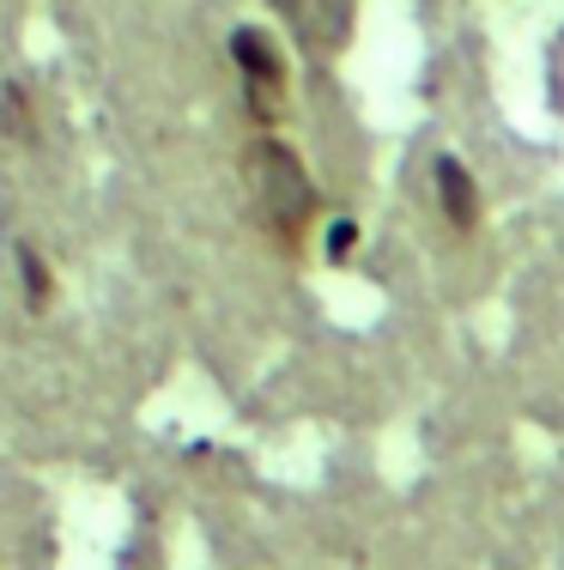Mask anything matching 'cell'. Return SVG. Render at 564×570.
<instances>
[{
    "mask_svg": "<svg viewBox=\"0 0 564 570\" xmlns=\"http://www.w3.org/2000/svg\"><path fill=\"white\" fill-rule=\"evenodd\" d=\"M19 262H24V285H31V304H43V297H49V274H43V262H37L31 249H19Z\"/></svg>",
    "mask_w": 564,
    "mask_h": 570,
    "instance_id": "obj_5",
    "label": "cell"
},
{
    "mask_svg": "<svg viewBox=\"0 0 564 570\" xmlns=\"http://www.w3.org/2000/svg\"><path fill=\"white\" fill-rule=\"evenodd\" d=\"M432 183H437L443 225H449L455 237H467V230L479 225V188H474V176H467V165H462V158H449V153H443L437 165H432Z\"/></svg>",
    "mask_w": 564,
    "mask_h": 570,
    "instance_id": "obj_3",
    "label": "cell"
},
{
    "mask_svg": "<svg viewBox=\"0 0 564 570\" xmlns=\"http://www.w3.org/2000/svg\"><path fill=\"white\" fill-rule=\"evenodd\" d=\"M353 249H358V225L353 219H334L328 225V262H346Z\"/></svg>",
    "mask_w": 564,
    "mask_h": 570,
    "instance_id": "obj_4",
    "label": "cell"
},
{
    "mask_svg": "<svg viewBox=\"0 0 564 570\" xmlns=\"http://www.w3.org/2000/svg\"><path fill=\"white\" fill-rule=\"evenodd\" d=\"M249 188H255V207H261V225L279 249H298L304 230L316 219V183L304 176L298 153L279 140H255L249 146Z\"/></svg>",
    "mask_w": 564,
    "mask_h": 570,
    "instance_id": "obj_1",
    "label": "cell"
},
{
    "mask_svg": "<svg viewBox=\"0 0 564 570\" xmlns=\"http://www.w3.org/2000/svg\"><path fill=\"white\" fill-rule=\"evenodd\" d=\"M231 61H237V73H244L249 116L274 121L279 104H286V61H279L274 37L255 31V24H237V31H231Z\"/></svg>",
    "mask_w": 564,
    "mask_h": 570,
    "instance_id": "obj_2",
    "label": "cell"
}]
</instances>
